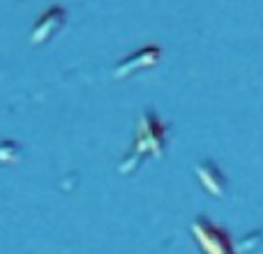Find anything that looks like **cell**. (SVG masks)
Returning a JSON list of instances; mask_svg holds the SVG:
<instances>
[{
  "label": "cell",
  "mask_w": 263,
  "mask_h": 254,
  "mask_svg": "<svg viewBox=\"0 0 263 254\" xmlns=\"http://www.w3.org/2000/svg\"><path fill=\"white\" fill-rule=\"evenodd\" d=\"M196 236L201 238V243H203L205 252L208 254H233L231 252V245H229V238L224 231H219V229H215L213 224L208 222H196Z\"/></svg>",
  "instance_id": "obj_1"
},
{
  "label": "cell",
  "mask_w": 263,
  "mask_h": 254,
  "mask_svg": "<svg viewBox=\"0 0 263 254\" xmlns=\"http://www.w3.org/2000/svg\"><path fill=\"white\" fill-rule=\"evenodd\" d=\"M199 176H201V180H203V185L208 187L213 194H222L224 192V178L215 164H203V167L199 169Z\"/></svg>",
  "instance_id": "obj_2"
}]
</instances>
